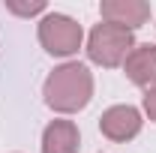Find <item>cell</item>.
I'll list each match as a JSON object with an SVG mask.
<instances>
[{"instance_id":"cell-1","label":"cell","mask_w":156,"mask_h":153,"mask_svg":"<svg viewBox=\"0 0 156 153\" xmlns=\"http://www.w3.org/2000/svg\"><path fill=\"white\" fill-rule=\"evenodd\" d=\"M42 93H45V102L60 114L81 111L93 96V75L84 63H63L45 78Z\"/></svg>"},{"instance_id":"cell-2","label":"cell","mask_w":156,"mask_h":153,"mask_svg":"<svg viewBox=\"0 0 156 153\" xmlns=\"http://www.w3.org/2000/svg\"><path fill=\"white\" fill-rule=\"evenodd\" d=\"M132 48H135L132 30L108 24V21L96 24L90 30V39H87V57L93 60V63H99V66H108V69L126 63V57H129Z\"/></svg>"},{"instance_id":"cell-3","label":"cell","mask_w":156,"mask_h":153,"mask_svg":"<svg viewBox=\"0 0 156 153\" xmlns=\"http://www.w3.org/2000/svg\"><path fill=\"white\" fill-rule=\"evenodd\" d=\"M81 24L69 15H45L39 21V42L48 54L54 57H69L81 48Z\"/></svg>"},{"instance_id":"cell-4","label":"cell","mask_w":156,"mask_h":153,"mask_svg":"<svg viewBox=\"0 0 156 153\" xmlns=\"http://www.w3.org/2000/svg\"><path fill=\"white\" fill-rule=\"evenodd\" d=\"M99 129L111 141H129L141 132V114L132 105H114L99 117Z\"/></svg>"},{"instance_id":"cell-5","label":"cell","mask_w":156,"mask_h":153,"mask_svg":"<svg viewBox=\"0 0 156 153\" xmlns=\"http://www.w3.org/2000/svg\"><path fill=\"white\" fill-rule=\"evenodd\" d=\"M99 12L108 24L126 27V30H135L150 18V6L144 0H102Z\"/></svg>"},{"instance_id":"cell-6","label":"cell","mask_w":156,"mask_h":153,"mask_svg":"<svg viewBox=\"0 0 156 153\" xmlns=\"http://www.w3.org/2000/svg\"><path fill=\"white\" fill-rule=\"evenodd\" d=\"M123 72L132 84L153 90L156 87V48L153 45H135L129 51L126 63H123Z\"/></svg>"},{"instance_id":"cell-7","label":"cell","mask_w":156,"mask_h":153,"mask_svg":"<svg viewBox=\"0 0 156 153\" xmlns=\"http://www.w3.org/2000/svg\"><path fill=\"white\" fill-rule=\"evenodd\" d=\"M81 135L72 120H51L42 132V153H78Z\"/></svg>"},{"instance_id":"cell-8","label":"cell","mask_w":156,"mask_h":153,"mask_svg":"<svg viewBox=\"0 0 156 153\" xmlns=\"http://www.w3.org/2000/svg\"><path fill=\"white\" fill-rule=\"evenodd\" d=\"M6 9L9 12H15V15H24V18H30V15H39L42 9H45V0H6Z\"/></svg>"},{"instance_id":"cell-9","label":"cell","mask_w":156,"mask_h":153,"mask_svg":"<svg viewBox=\"0 0 156 153\" xmlns=\"http://www.w3.org/2000/svg\"><path fill=\"white\" fill-rule=\"evenodd\" d=\"M144 111L150 114V120H156V87L147 90V96H144Z\"/></svg>"}]
</instances>
